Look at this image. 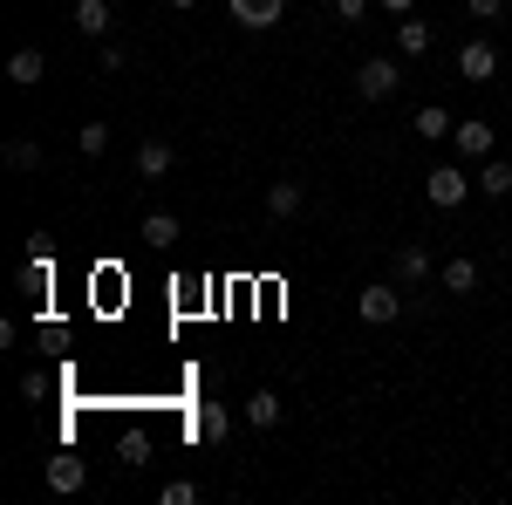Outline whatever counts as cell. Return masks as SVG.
Listing matches in <instances>:
<instances>
[{
    "instance_id": "27",
    "label": "cell",
    "mask_w": 512,
    "mask_h": 505,
    "mask_svg": "<svg viewBox=\"0 0 512 505\" xmlns=\"http://www.w3.org/2000/svg\"><path fill=\"white\" fill-rule=\"evenodd\" d=\"M376 7H383V14H410L417 0H376Z\"/></svg>"
},
{
    "instance_id": "16",
    "label": "cell",
    "mask_w": 512,
    "mask_h": 505,
    "mask_svg": "<svg viewBox=\"0 0 512 505\" xmlns=\"http://www.w3.org/2000/svg\"><path fill=\"white\" fill-rule=\"evenodd\" d=\"M431 41V21H410V14L396 21V55H431Z\"/></svg>"
},
{
    "instance_id": "13",
    "label": "cell",
    "mask_w": 512,
    "mask_h": 505,
    "mask_svg": "<svg viewBox=\"0 0 512 505\" xmlns=\"http://www.w3.org/2000/svg\"><path fill=\"white\" fill-rule=\"evenodd\" d=\"M301 205H308V192H301V178H274V185H267V212H274V219H294Z\"/></svg>"
},
{
    "instance_id": "15",
    "label": "cell",
    "mask_w": 512,
    "mask_h": 505,
    "mask_svg": "<svg viewBox=\"0 0 512 505\" xmlns=\"http://www.w3.org/2000/svg\"><path fill=\"white\" fill-rule=\"evenodd\" d=\"M110 21H117V14H110V0H76V35L103 41V35H110Z\"/></svg>"
},
{
    "instance_id": "23",
    "label": "cell",
    "mask_w": 512,
    "mask_h": 505,
    "mask_svg": "<svg viewBox=\"0 0 512 505\" xmlns=\"http://www.w3.org/2000/svg\"><path fill=\"white\" fill-rule=\"evenodd\" d=\"M198 499V485H185V478H171V485H164V505H192Z\"/></svg>"
},
{
    "instance_id": "25",
    "label": "cell",
    "mask_w": 512,
    "mask_h": 505,
    "mask_svg": "<svg viewBox=\"0 0 512 505\" xmlns=\"http://www.w3.org/2000/svg\"><path fill=\"white\" fill-rule=\"evenodd\" d=\"M465 7H472V21H499L506 14V0H465Z\"/></svg>"
},
{
    "instance_id": "24",
    "label": "cell",
    "mask_w": 512,
    "mask_h": 505,
    "mask_svg": "<svg viewBox=\"0 0 512 505\" xmlns=\"http://www.w3.org/2000/svg\"><path fill=\"white\" fill-rule=\"evenodd\" d=\"M123 465H144V430H123Z\"/></svg>"
},
{
    "instance_id": "14",
    "label": "cell",
    "mask_w": 512,
    "mask_h": 505,
    "mask_svg": "<svg viewBox=\"0 0 512 505\" xmlns=\"http://www.w3.org/2000/svg\"><path fill=\"white\" fill-rule=\"evenodd\" d=\"M239 417H246L253 430H274L280 424V396H274V389H253V396L239 403Z\"/></svg>"
},
{
    "instance_id": "1",
    "label": "cell",
    "mask_w": 512,
    "mask_h": 505,
    "mask_svg": "<svg viewBox=\"0 0 512 505\" xmlns=\"http://www.w3.org/2000/svg\"><path fill=\"white\" fill-rule=\"evenodd\" d=\"M472 192H478V178L465 171V157H458V164H431V171H424V198H431L437 212H458Z\"/></svg>"
},
{
    "instance_id": "4",
    "label": "cell",
    "mask_w": 512,
    "mask_h": 505,
    "mask_svg": "<svg viewBox=\"0 0 512 505\" xmlns=\"http://www.w3.org/2000/svg\"><path fill=\"white\" fill-rule=\"evenodd\" d=\"M451 151L465 157V164H485V157H492V123H485V117H465L458 130H451Z\"/></svg>"
},
{
    "instance_id": "20",
    "label": "cell",
    "mask_w": 512,
    "mask_h": 505,
    "mask_svg": "<svg viewBox=\"0 0 512 505\" xmlns=\"http://www.w3.org/2000/svg\"><path fill=\"white\" fill-rule=\"evenodd\" d=\"M144 239H151V246H178V239H185L178 212H151V219H144Z\"/></svg>"
},
{
    "instance_id": "18",
    "label": "cell",
    "mask_w": 512,
    "mask_h": 505,
    "mask_svg": "<svg viewBox=\"0 0 512 505\" xmlns=\"http://www.w3.org/2000/svg\"><path fill=\"white\" fill-rule=\"evenodd\" d=\"M444 294H478V260H472V253L444 260Z\"/></svg>"
},
{
    "instance_id": "28",
    "label": "cell",
    "mask_w": 512,
    "mask_h": 505,
    "mask_svg": "<svg viewBox=\"0 0 512 505\" xmlns=\"http://www.w3.org/2000/svg\"><path fill=\"white\" fill-rule=\"evenodd\" d=\"M164 7H178V14H185V7H198V0H164Z\"/></svg>"
},
{
    "instance_id": "9",
    "label": "cell",
    "mask_w": 512,
    "mask_h": 505,
    "mask_svg": "<svg viewBox=\"0 0 512 505\" xmlns=\"http://www.w3.org/2000/svg\"><path fill=\"white\" fill-rule=\"evenodd\" d=\"M41 76H48V55H41V48H14V55H7V82H14V89H35Z\"/></svg>"
},
{
    "instance_id": "7",
    "label": "cell",
    "mask_w": 512,
    "mask_h": 505,
    "mask_svg": "<svg viewBox=\"0 0 512 505\" xmlns=\"http://www.w3.org/2000/svg\"><path fill=\"white\" fill-rule=\"evenodd\" d=\"M82 478H89V465H82L76 451H55V458H48V492L69 499V492H82Z\"/></svg>"
},
{
    "instance_id": "17",
    "label": "cell",
    "mask_w": 512,
    "mask_h": 505,
    "mask_svg": "<svg viewBox=\"0 0 512 505\" xmlns=\"http://www.w3.org/2000/svg\"><path fill=\"white\" fill-rule=\"evenodd\" d=\"M478 192L485 198H512V164L506 157H485V164H478Z\"/></svg>"
},
{
    "instance_id": "2",
    "label": "cell",
    "mask_w": 512,
    "mask_h": 505,
    "mask_svg": "<svg viewBox=\"0 0 512 505\" xmlns=\"http://www.w3.org/2000/svg\"><path fill=\"white\" fill-rule=\"evenodd\" d=\"M355 314H362L369 328H390L396 314H403V280H369V287L355 294Z\"/></svg>"
},
{
    "instance_id": "26",
    "label": "cell",
    "mask_w": 512,
    "mask_h": 505,
    "mask_svg": "<svg viewBox=\"0 0 512 505\" xmlns=\"http://www.w3.org/2000/svg\"><path fill=\"white\" fill-rule=\"evenodd\" d=\"M369 14V0H335V21H362Z\"/></svg>"
},
{
    "instance_id": "5",
    "label": "cell",
    "mask_w": 512,
    "mask_h": 505,
    "mask_svg": "<svg viewBox=\"0 0 512 505\" xmlns=\"http://www.w3.org/2000/svg\"><path fill=\"white\" fill-rule=\"evenodd\" d=\"M458 76L465 82H492L499 76V48H492V41H465V48H458Z\"/></svg>"
},
{
    "instance_id": "12",
    "label": "cell",
    "mask_w": 512,
    "mask_h": 505,
    "mask_svg": "<svg viewBox=\"0 0 512 505\" xmlns=\"http://www.w3.org/2000/svg\"><path fill=\"white\" fill-rule=\"evenodd\" d=\"M171 164H178V151H171L164 137H144V144H137V171H144V178H171Z\"/></svg>"
},
{
    "instance_id": "8",
    "label": "cell",
    "mask_w": 512,
    "mask_h": 505,
    "mask_svg": "<svg viewBox=\"0 0 512 505\" xmlns=\"http://www.w3.org/2000/svg\"><path fill=\"white\" fill-rule=\"evenodd\" d=\"M431 246H396V260H390V273L403 280V287H417V280H431Z\"/></svg>"
},
{
    "instance_id": "21",
    "label": "cell",
    "mask_w": 512,
    "mask_h": 505,
    "mask_svg": "<svg viewBox=\"0 0 512 505\" xmlns=\"http://www.w3.org/2000/svg\"><path fill=\"white\" fill-rule=\"evenodd\" d=\"M7 171H41V144L35 137H14V144H7Z\"/></svg>"
},
{
    "instance_id": "10",
    "label": "cell",
    "mask_w": 512,
    "mask_h": 505,
    "mask_svg": "<svg viewBox=\"0 0 512 505\" xmlns=\"http://www.w3.org/2000/svg\"><path fill=\"white\" fill-rule=\"evenodd\" d=\"M48 287H55V267H48V253H28V260H21V294H35L41 308H48Z\"/></svg>"
},
{
    "instance_id": "19",
    "label": "cell",
    "mask_w": 512,
    "mask_h": 505,
    "mask_svg": "<svg viewBox=\"0 0 512 505\" xmlns=\"http://www.w3.org/2000/svg\"><path fill=\"white\" fill-rule=\"evenodd\" d=\"M417 130H424V144H437V137H451L458 123H451V110H444V103H424V110H417Z\"/></svg>"
},
{
    "instance_id": "3",
    "label": "cell",
    "mask_w": 512,
    "mask_h": 505,
    "mask_svg": "<svg viewBox=\"0 0 512 505\" xmlns=\"http://www.w3.org/2000/svg\"><path fill=\"white\" fill-rule=\"evenodd\" d=\"M396 82H403V69H396L390 55H369V62L355 69V89H362V103H383V96H396Z\"/></svg>"
},
{
    "instance_id": "11",
    "label": "cell",
    "mask_w": 512,
    "mask_h": 505,
    "mask_svg": "<svg viewBox=\"0 0 512 505\" xmlns=\"http://www.w3.org/2000/svg\"><path fill=\"white\" fill-rule=\"evenodd\" d=\"M192 430L205 437V444H226V437H233V410H226V403H198Z\"/></svg>"
},
{
    "instance_id": "22",
    "label": "cell",
    "mask_w": 512,
    "mask_h": 505,
    "mask_svg": "<svg viewBox=\"0 0 512 505\" xmlns=\"http://www.w3.org/2000/svg\"><path fill=\"white\" fill-rule=\"evenodd\" d=\"M76 151L82 157H103V151H110V123H82V130H76Z\"/></svg>"
},
{
    "instance_id": "6",
    "label": "cell",
    "mask_w": 512,
    "mask_h": 505,
    "mask_svg": "<svg viewBox=\"0 0 512 505\" xmlns=\"http://www.w3.org/2000/svg\"><path fill=\"white\" fill-rule=\"evenodd\" d=\"M239 28H280L287 21V0H226Z\"/></svg>"
}]
</instances>
